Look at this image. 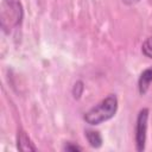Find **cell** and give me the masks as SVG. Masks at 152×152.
Returning <instances> with one entry per match:
<instances>
[{"instance_id":"6da1fadb","label":"cell","mask_w":152,"mask_h":152,"mask_svg":"<svg viewBox=\"0 0 152 152\" xmlns=\"http://www.w3.org/2000/svg\"><path fill=\"white\" fill-rule=\"evenodd\" d=\"M119 101L115 94H109L104 99H102L99 103L93 106L89 110H87L83 115V120L90 126H97L103 124L112 118L118 112Z\"/></svg>"},{"instance_id":"7a4b0ae2","label":"cell","mask_w":152,"mask_h":152,"mask_svg":"<svg viewBox=\"0 0 152 152\" xmlns=\"http://www.w3.org/2000/svg\"><path fill=\"white\" fill-rule=\"evenodd\" d=\"M23 19V7L19 0H4L1 11V24L4 28L18 26Z\"/></svg>"},{"instance_id":"3957f363","label":"cell","mask_w":152,"mask_h":152,"mask_svg":"<svg viewBox=\"0 0 152 152\" xmlns=\"http://www.w3.org/2000/svg\"><path fill=\"white\" fill-rule=\"evenodd\" d=\"M148 116H150L148 108H141L139 110L137 120H135L134 141H135V150L139 151V152L145 150L147 128H148Z\"/></svg>"},{"instance_id":"277c9868","label":"cell","mask_w":152,"mask_h":152,"mask_svg":"<svg viewBox=\"0 0 152 152\" xmlns=\"http://www.w3.org/2000/svg\"><path fill=\"white\" fill-rule=\"evenodd\" d=\"M152 83V66L145 69L138 78V90L140 95H145Z\"/></svg>"},{"instance_id":"5b68a950","label":"cell","mask_w":152,"mask_h":152,"mask_svg":"<svg viewBox=\"0 0 152 152\" xmlns=\"http://www.w3.org/2000/svg\"><path fill=\"white\" fill-rule=\"evenodd\" d=\"M17 147L20 151H36L37 147L33 145L32 140L30 139V137L26 134V132H24L23 129L18 131V135H17Z\"/></svg>"},{"instance_id":"8992f818","label":"cell","mask_w":152,"mask_h":152,"mask_svg":"<svg viewBox=\"0 0 152 152\" xmlns=\"http://www.w3.org/2000/svg\"><path fill=\"white\" fill-rule=\"evenodd\" d=\"M86 138H87V141L88 144L93 147V148H99L102 146V135L100 134V132L97 131H94V129H87L86 131Z\"/></svg>"},{"instance_id":"52a82bcc","label":"cell","mask_w":152,"mask_h":152,"mask_svg":"<svg viewBox=\"0 0 152 152\" xmlns=\"http://www.w3.org/2000/svg\"><path fill=\"white\" fill-rule=\"evenodd\" d=\"M141 52L144 53V56L152 59V37L145 39V42L141 45Z\"/></svg>"},{"instance_id":"ba28073f","label":"cell","mask_w":152,"mask_h":152,"mask_svg":"<svg viewBox=\"0 0 152 152\" xmlns=\"http://www.w3.org/2000/svg\"><path fill=\"white\" fill-rule=\"evenodd\" d=\"M83 90H84V83L82 81H76L75 84L72 86V90H71L74 99H80L83 94Z\"/></svg>"},{"instance_id":"9c48e42d","label":"cell","mask_w":152,"mask_h":152,"mask_svg":"<svg viewBox=\"0 0 152 152\" xmlns=\"http://www.w3.org/2000/svg\"><path fill=\"white\" fill-rule=\"evenodd\" d=\"M63 150L64 151H82V147L80 146V145H76V144H74V142H71V141H68V142H65V145L63 146Z\"/></svg>"},{"instance_id":"30bf717a","label":"cell","mask_w":152,"mask_h":152,"mask_svg":"<svg viewBox=\"0 0 152 152\" xmlns=\"http://www.w3.org/2000/svg\"><path fill=\"white\" fill-rule=\"evenodd\" d=\"M126 5H134L137 2H139V0H122Z\"/></svg>"}]
</instances>
